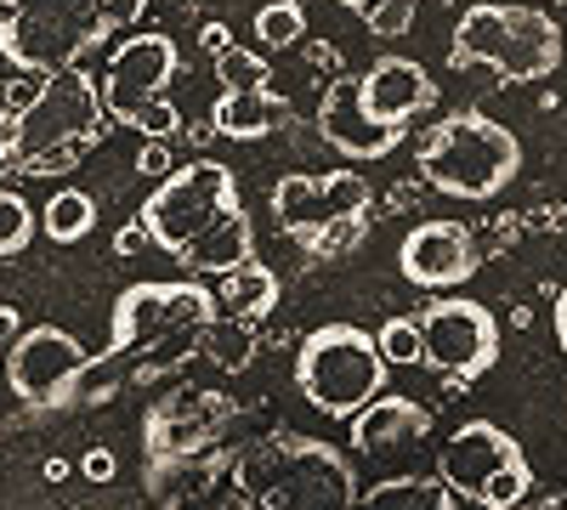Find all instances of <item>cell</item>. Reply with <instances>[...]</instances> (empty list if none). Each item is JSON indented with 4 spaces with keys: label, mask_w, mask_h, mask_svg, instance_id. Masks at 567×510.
Masks as SVG:
<instances>
[{
    "label": "cell",
    "mask_w": 567,
    "mask_h": 510,
    "mask_svg": "<svg viewBox=\"0 0 567 510\" xmlns=\"http://www.w3.org/2000/svg\"><path fill=\"white\" fill-rule=\"evenodd\" d=\"M23 335V312L18 306H7V301H0V346H12Z\"/></svg>",
    "instance_id": "e575fe53"
},
{
    "label": "cell",
    "mask_w": 567,
    "mask_h": 510,
    "mask_svg": "<svg viewBox=\"0 0 567 510\" xmlns=\"http://www.w3.org/2000/svg\"><path fill=\"white\" fill-rule=\"evenodd\" d=\"M307 34V12L296 7V0H272V7L256 12V40L272 45V52H284V45H296Z\"/></svg>",
    "instance_id": "d4e9b609"
},
{
    "label": "cell",
    "mask_w": 567,
    "mask_h": 510,
    "mask_svg": "<svg viewBox=\"0 0 567 510\" xmlns=\"http://www.w3.org/2000/svg\"><path fill=\"white\" fill-rule=\"evenodd\" d=\"M216 306H221V312H233V318H250V323H256V318H267V312L278 306V272L245 256L239 267H227V272H221Z\"/></svg>",
    "instance_id": "44dd1931"
},
{
    "label": "cell",
    "mask_w": 567,
    "mask_h": 510,
    "mask_svg": "<svg viewBox=\"0 0 567 510\" xmlns=\"http://www.w3.org/2000/svg\"><path fill=\"white\" fill-rule=\"evenodd\" d=\"M369 176L358 170H323V176H284L272 188V216L290 239H301V250L312 239H323L329 227H341L352 216H369Z\"/></svg>",
    "instance_id": "7c38bea8"
},
{
    "label": "cell",
    "mask_w": 567,
    "mask_h": 510,
    "mask_svg": "<svg viewBox=\"0 0 567 510\" xmlns=\"http://www.w3.org/2000/svg\"><path fill=\"white\" fill-rule=\"evenodd\" d=\"M483 267V250L465 221H414V233L398 244V272L420 290H460Z\"/></svg>",
    "instance_id": "5bb4252c"
},
{
    "label": "cell",
    "mask_w": 567,
    "mask_h": 510,
    "mask_svg": "<svg viewBox=\"0 0 567 510\" xmlns=\"http://www.w3.org/2000/svg\"><path fill=\"white\" fill-rule=\"evenodd\" d=\"M227 459L199 448V454H165V459H148V493L159 504H182V499H205L216 488Z\"/></svg>",
    "instance_id": "ffe728a7"
},
{
    "label": "cell",
    "mask_w": 567,
    "mask_h": 510,
    "mask_svg": "<svg viewBox=\"0 0 567 510\" xmlns=\"http://www.w3.org/2000/svg\"><path fill=\"white\" fill-rule=\"evenodd\" d=\"M341 7H352V12H363V7H369V0H341Z\"/></svg>",
    "instance_id": "74e56055"
},
{
    "label": "cell",
    "mask_w": 567,
    "mask_h": 510,
    "mask_svg": "<svg viewBox=\"0 0 567 510\" xmlns=\"http://www.w3.org/2000/svg\"><path fill=\"white\" fill-rule=\"evenodd\" d=\"M34 210L18 199V194H0V256H23L29 239H34Z\"/></svg>",
    "instance_id": "4316f807"
},
{
    "label": "cell",
    "mask_w": 567,
    "mask_h": 510,
    "mask_svg": "<svg viewBox=\"0 0 567 510\" xmlns=\"http://www.w3.org/2000/svg\"><path fill=\"white\" fill-rule=\"evenodd\" d=\"M363 80V108L381 125H409L414 114L437 108V85L414 58H374Z\"/></svg>",
    "instance_id": "e0dca14e"
},
{
    "label": "cell",
    "mask_w": 567,
    "mask_h": 510,
    "mask_svg": "<svg viewBox=\"0 0 567 510\" xmlns=\"http://www.w3.org/2000/svg\"><path fill=\"white\" fill-rule=\"evenodd\" d=\"M171 74H176V40L171 34H131V40H120L109 52V63H103V85H97L103 91V114L114 125L136 131V119L165 97Z\"/></svg>",
    "instance_id": "4fadbf2b"
},
{
    "label": "cell",
    "mask_w": 567,
    "mask_h": 510,
    "mask_svg": "<svg viewBox=\"0 0 567 510\" xmlns=\"http://www.w3.org/2000/svg\"><path fill=\"white\" fill-rule=\"evenodd\" d=\"M420 176L432 181L449 199H471L483 205L494 194H505L516 176H523V143L516 131L488 119L483 108H460L443 114L432 131L420 136Z\"/></svg>",
    "instance_id": "277c9868"
},
{
    "label": "cell",
    "mask_w": 567,
    "mask_h": 510,
    "mask_svg": "<svg viewBox=\"0 0 567 510\" xmlns=\"http://www.w3.org/2000/svg\"><path fill=\"white\" fill-rule=\"evenodd\" d=\"M374 341H381V357H386V363L414 368V363H420V318H386Z\"/></svg>",
    "instance_id": "83f0119b"
},
{
    "label": "cell",
    "mask_w": 567,
    "mask_h": 510,
    "mask_svg": "<svg viewBox=\"0 0 567 510\" xmlns=\"http://www.w3.org/2000/svg\"><path fill=\"white\" fill-rule=\"evenodd\" d=\"M499 357V323L471 295H437L420 306V368H437L449 386L488 375Z\"/></svg>",
    "instance_id": "9c48e42d"
},
{
    "label": "cell",
    "mask_w": 567,
    "mask_h": 510,
    "mask_svg": "<svg viewBox=\"0 0 567 510\" xmlns=\"http://www.w3.org/2000/svg\"><path fill=\"white\" fill-rule=\"evenodd\" d=\"M0 97H7V80H0Z\"/></svg>",
    "instance_id": "f35d334b"
},
{
    "label": "cell",
    "mask_w": 567,
    "mask_h": 510,
    "mask_svg": "<svg viewBox=\"0 0 567 510\" xmlns=\"http://www.w3.org/2000/svg\"><path fill=\"white\" fill-rule=\"evenodd\" d=\"M284 97H272L267 85H239L221 91V103L210 108V136H227V143H256V136L284 125Z\"/></svg>",
    "instance_id": "d6986e66"
},
{
    "label": "cell",
    "mask_w": 567,
    "mask_h": 510,
    "mask_svg": "<svg viewBox=\"0 0 567 510\" xmlns=\"http://www.w3.org/2000/svg\"><path fill=\"white\" fill-rule=\"evenodd\" d=\"M239 420V403L221 397V392H187V397H165L148 408L142 420V448L148 459H165V454H199V448H216V437Z\"/></svg>",
    "instance_id": "9a60e30c"
},
{
    "label": "cell",
    "mask_w": 567,
    "mask_h": 510,
    "mask_svg": "<svg viewBox=\"0 0 567 510\" xmlns=\"http://www.w3.org/2000/svg\"><path fill=\"white\" fill-rule=\"evenodd\" d=\"M142 12H148V0H103V23H109V29H125V23H136Z\"/></svg>",
    "instance_id": "d6a6232c"
},
{
    "label": "cell",
    "mask_w": 567,
    "mask_h": 510,
    "mask_svg": "<svg viewBox=\"0 0 567 510\" xmlns=\"http://www.w3.org/2000/svg\"><path fill=\"white\" fill-rule=\"evenodd\" d=\"M352 448L358 454H398V448H414L432 431V408L414 403V397H369L358 414H352Z\"/></svg>",
    "instance_id": "ac0fdd59"
},
{
    "label": "cell",
    "mask_w": 567,
    "mask_h": 510,
    "mask_svg": "<svg viewBox=\"0 0 567 510\" xmlns=\"http://www.w3.org/2000/svg\"><path fill=\"white\" fill-rule=\"evenodd\" d=\"M103 34V0H0V52L23 74L74 69Z\"/></svg>",
    "instance_id": "52a82bcc"
},
{
    "label": "cell",
    "mask_w": 567,
    "mask_h": 510,
    "mask_svg": "<svg viewBox=\"0 0 567 510\" xmlns=\"http://www.w3.org/2000/svg\"><path fill=\"white\" fill-rule=\"evenodd\" d=\"M296 386L301 397L329 414V420H352V414L386 392V357H381V341L358 323H323L301 341V357H296Z\"/></svg>",
    "instance_id": "8992f818"
},
{
    "label": "cell",
    "mask_w": 567,
    "mask_h": 510,
    "mask_svg": "<svg viewBox=\"0 0 567 510\" xmlns=\"http://www.w3.org/2000/svg\"><path fill=\"white\" fill-rule=\"evenodd\" d=\"M142 221L159 250H171L187 272H227L256 244L245 199L233 188V170L221 159H187L159 176V188L142 205Z\"/></svg>",
    "instance_id": "6da1fadb"
},
{
    "label": "cell",
    "mask_w": 567,
    "mask_h": 510,
    "mask_svg": "<svg viewBox=\"0 0 567 510\" xmlns=\"http://www.w3.org/2000/svg\"><path fill=\"white\" fill-rule=\"evenodd\" d=\"M363 233H369V216H352V221H341V227H329L323 239H312V244H307V256H347Z\"/></svg>",
    "instance_id": "f546056e"
},
{
    "label": "cell",
    "mask_w": 567,
    "mask_h": 510,
    "mask_svg": "<svg viewBox=\"0 0 567 510\" xmlns=\"http://www.w3.org/2000/svg\"><path fill=\"white\" fill-rule=\"evenodd\" d=\"M233 493L256 510H341L358 504V477L323 437L272 431L233 459Z\"/></svg>",
    "instance_id": "3957f363"
},
{
    "label": "cell",
    "mask_w": 567,
    "mask_h": 510,
    "mask_svg": "<svg viewBox=\"0 0 567 510\" xmlns=\"http://www.w3.org/2000/svg\"><path fill=\"white\" fill-rule=\"evenodd\" d=\"M103 91L80 63L40 74L29 103H0V165L18 176H63L80 165L85 148L109 136Z\"/></svg>",
    "instance_id": "7a4b0ae2"
},
{
    "label": "cell",
    "mask_w": 567,
    "mask_h": 510,
    "mask_svg": "<svg viewBox=\"0 0 567 510\" xmlns=\"http://www.w3.org/2000/svg\"><path fill=\"white\" fill-rule=\"evenodd\" d=\"M205 318H216V295L205 284H131L114 301V335L97 363H125L131 352L199 330Z\"/></svg>",
    "instance_id": "30bf717a"
},
{
    "label": "cell",
    "mask_w": 567,
    "mask_h": 510,
    "mask_svg": "<svg viewBox=\"0 0 567 510\" xmlns=\"http://www.w3.org/2000/svg\"><path fill=\"white\" fill-rule=\"evenodd\" d=\"M318 136L329 148H341L347 159H386L403 143V125H381L363 108V80L341 74L318 103Z\"/></svg>",
    "instance_id": "2e32d148"
},
{
    "label": "cell",
    "mask_w": 567,
    "mask_h": 510,
    "mask_svg": "<svg viewBox=\"0 0 567 510\" xmlns=\"http://www.w3.org/2000/svg\"><path fill=\"white\" fill-rule=\"evenodd\" d=\"M550 323H556V346H561V357H567V290L556 295V312H550Z\"/></svg>",
    "instance_id": "8d00e7d4"
},
{
    "label": "cell",
    "mask_w": 567,
    "mask_h": 510,
    "mask_svg": "<svg viewBox=\"0 0 567 510\" xmlns=\"http://www.w3.org/2000/svg\"><path fill=\"white\" fill-rule=\"evenodd\" d=\"M194 352H205V357L221 363V368H245V363L256 357V330H250V318H233V312H227V318H205Z\"/></svg>",
    "instance_id": "cb8c5ba5"
},
{
    "label": "cell",
    "mask_w": 567,
    "mask_h": 510,
    "mask_svg": "<svg viewBox=\"0 0 567 510\" xmlns=\"http://www.w3.org/2000/svg\"><path fill=\"white\" fill-rule=\"evenodd\" d=\"M199 45H205V52L216 58V52H221V45H233V34H227L221 23H205V34H199Z\"/></svg>",
    "instance_id": "d590c367"
},
{
    "label": "cell",
    "mask_w": 567,
    "mask_h": 510,
    "mask_svg": "<svg viewBox=\"0 0 567 510\" xmlns=\"http://www.w3.org/2000/svg\"><path fill=\"white\" fill-rule=\"evenodd\" d=\"M40 227H45L52 244H80L91 227H97V199H91L85 188H58L40 210Z\"/></svg>",
    "instance_id": "603a6c76"
},
{
    "label": "cell",
    "mask_w": 567,
    "mask_h": 510,
    "mask_svg": "<svg viewBox=\"0 0 567 510\" xmlns=\"http://www.w3.org/2000/svg\"><path fill=\"white\" fill-rule=\"evenodd\" d=\"M0 363H7V346H0Z\"/></svg>",
    "instance_id": "ab89813d"
},
{
    "label": "cell",
    "mask_w": 567,
    "mask_h": 510,
    "mask_svg": "<svg viewBox=\"0 0 567 510\" xmlns=\"http://www.w3.org/2000/svg\"><path fill=\"white\" fill-rule=\"evenodd\" d=\"M414 7H420V0H369V7H363V23H369V34L398 40V34L414 23Z\"/></svg>",
    "instance_id": "f1b7e54d"
},
{
    "label": "cell",
    "mask_w": 567,
    "mask_h": 510,
    "mask_svg": "<svg viewBox=\"0 0 567 510\" xmlns=\"http://www.w3.org/2000/svg\"><path fill=\"white\" fill-rule=\"evenodd\" d=\"M216 80H221L227 91L267 85V58H261V52H245V45H221V52H216Z\"/></svg>",
    "instance_id": "484cf974"
},
{
    "label": "cell",
    "mask_w": 567,
    "mask_h": 510,
    "mask_svg": "<svg viewBox=\"0 0 567 510\" xmlns=\"http://www.w3.org/2000/svg\"><path fill=\"white\" fill-rule=\"evenodd\" d=\"M358 504H369V510H449V504H460V493L437 477H392V482H374L369 493L358 488Z\"/></svg>",
    "instance_id": "7402d4cb"
},
{
    "label": "cell",
    "mask_w": 567,
    "mask_h": 510,
    "mask_svg": "<svg viewBox=\"0 0 567 510\" xmlns=\"http://www.w3.org/2000/svg\"><path fill=\"white\" fill-rule=\"evenodd\" d=\"M561 29L550 23V12L539 7H494V0H477L465 7L460 23H454V45H449V63L454 69H471L483 63L494 69L499 80H550L561 69Z\"/></svg>",
    "instance_id": "5b68a950"
},
{
    "label": "cell",
    "mask_w": 567,
    "mask_h": 510,
    "mask_svg": "<svg viewBox=\"0 0 567 510\" xmlns=\"http://www.w3.org/2000/svg\"><path fill=\"white\" fill-rule=\"evenodd\" d=\"M148 244H154V233H148V221H142V216H136V221H125L120 233H114V256H142Z\"/></svg>",
    "instance_id": "1f68e13d"
},
{
    "label": "cell",
    "mask_w": 567,
    "mask_h": 510,
    "mask_svg": "<svg viewBox=\"0 0 567 510\" xmlns=\"http://www.w3.org/2000/svg\"><path fill=\"white\" fill-rule=\"evenodd\" d=\"M556 7H567V0H556Z\"/></svg>",
    "instance_id": "60d3db41"
},
{
    "label": "cell",
    "mask_w": 567,
    "mask_h": 510,
    "mask_svg": "<svg viewBox=\"0 0 567 510\" xmlns=\"http://www.w3.org/2000/svg\"><path fill=\"white\" fill-rule=\"evenodd\" d=\"M85 346L69 335V330H52V323H40V330H23L12 346H7V381H12V397L29 403V408H63L74 403L80 381H85Z\"/></svg>",
    "instance_id": "8fae6325"
},
{
    "label": "cell",
    "mask_w": 567,
    "mask_h": 510,
    "mask_svg": "<svg viewBox=\"0 0 567 510\" xmlns=\"http://www.w3.org/2000/svg\"><path fill=\"white\" fill-rule=\"evenodd\" d=\"M176 159H171V143H165V136H148V143H142L136 148V170L142 176H165Z\"/></svg>",
    "instance_id": "4dcf8cb0"
},
{
    "label": "cell",
    "mask_w": 567,
    "mask_h": 510,
    "mask_svg": "<svg viewBox=\"0 0 567 510\" xmlns=\"http://www.w3.org/2000/svg\"><path fill=\"white\" fill-rule=\"evenodd\" d=\"M80 471H85L91 482H114V471H120V466H114V454H109V448H91V454L80 459Z\"/></svg>",
    "instance_id": "836d02e7"
},
{
    "label": "cell",
    "mask_w": 567,
    "mask_h": 510,
    "mask_svg": "<svg viewBox=\"0 0 567 510\" xmlns=\"http://www.w3.org/2000/svg\"><path fill=\"white\" fill-rule=\"evenodd\" d=\"M437 471H443V482H449L460 499L488 504V510L523 504L528 488H534V466H528L523 443H516L505 426H494V420H465V426L443 443Z\"/></svg>",
    "instance_id": "ba28073f"
}]
</instances>
